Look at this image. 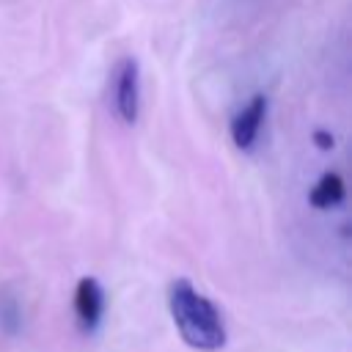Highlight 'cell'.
<instances>
[{"instance_id":"obj_1","label":"cell","mask_w":352,"mask_h":352,"mask_svg":"<svg viewBox=\"0 0 352 352\" xmlns=\"http://www.w3.org/2000/svg\"><path fill=\"white\" fill-rule=\"evenodd\" d=\"M168 305H170V314H173V322H176L182 338L190 346L214 352L226 344V327H223L217 308L212 305V300H206L201 292H195L190 280H176L170 286Z\"/></svg>"},{"instance_id":"obj_4","label":"cell","mask_w":352,"mask_h":352,"mask_svg":"<svg viewBox=\"0 0 352 352\" xmlns=\"http://www.w3.org/2000/svg\"><path fill=\"white\" fill-rule=\"evenodd\" d=\"M74 311L85 330H94L99 324L102 311H104V294L96 278H80L74 289Z\"/></svg>"},{"instance_id":"obj_5","label":"cell","mask_w":352,"mask_h":352,"mask_svg":"<svg viewBox=\"0 0 352 352\" xmlns=\"http://www.w3.org/2000/svg\"><path fill=\"white\" fill-rule=\"evenodd\" d=\"M311 204L316 206V209H330V206H336V204H341L344 201V179L338 176V173H324L319 182H316V187L311 190Z\"/></svg>"},{"instance_id":"obj_6","label":"cell","mask_w":352,"mask_h":352,"mask_svg":"<svg viewBox=\"0 0 352 352\" xmlns=\"http://www.w3.org/2000/svg\"><path fill=\"white\" fill-rule=\"evenodd\" d=\"M19 322H22V314H19V305L14 297L3 294L0 297V330H6L8 336H14L19 330Z\"/></svg>"},{"instance_id":"obj_3","label":"cell","mask_w":352,"mask_h":352,"mask_svg":"<svg viewBox=\"0 0 352 352\" xmlns=\"http://www.w3.org/2000/svg\"><path fill=\"white\" fill-rule=\"evenodd\" d=\"M264 116H267V96L256 94L231 121V138L239 148H250L258 138V129L264 124Z\"/></svg>"},{"instance_id":"obj_2","label":"cell","mask_w":352,"mask_h":352,"mask_svg":"<svg viewBox=\"0 0 352 352\" xmlns=\"http://www.w3.org/2000/svg\"><path fill=\"white\" fill-rule=\"evenodd\" d=\"M113 102L116 113L121 121L135 124L138 121V107H140V77H138V60L124 58L116 69V88H113Z\"/></svg>"},{"instance_id":"obj_7","label":"cell","mask_w":352,"mask_h":352,"mask_svg":"<svg viewBox=\"0 0 352 352\" xmlns=\"http://www.w3.org/2000/svg\"><path fill=\"white\" fill-rule=\"evenodd\" d=\"M314 140H316V146L319 148H333V135H327V132H314Z\"/></svg>"}]
</instances>
